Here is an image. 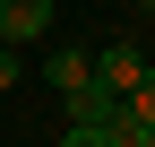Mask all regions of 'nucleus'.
Here are the masks:
<instances>
[{"mask_svg": "<svg viewBox=\"0 0 155 147\" xmlns=\"http://www.w3.org/2000/svg\"><path fill=\"white\" fill-rule=\"evenodd\" d=\"M61 147H112V130H86V121H69V130H61Z\"/></svg>", "mask_w": 155, "mask_h": 147, "instance_id": "obj_6", "label": "nucleus"}, {"mask_svg": "<svg viewBox=\"0 0 155 147\" xmlns=\"http://www.w3.org/2000/svg\"><path fill=\"white\" fill-rule=\"evenodd\" d=\"M0 87H17V61H9V43H0Z\"/></svg>", "mask_w": 155, "mask_h": 147, "instance_id": "obj_7", "label": "nucleus"}, {"mask_svg": "<svg viewBox=\"0 0 155 147\" xmlns=\"http://www.w3.org/2000/svg\"><path fill=\"white\" fill-rule=\"evenodd\" d=\"M138 9H155V0H138Z\"/></svg>", "mask_w": 155, "mask_h": 147, "instance_id": "obj_10", "label": "nucleus"}, {"mask_svg": "<svg viewBox=\"0 0 155 147\" xmlns=\"http://www.w3.org/2000/svg\"><path fill=\"white\" fill-rule=\"evenodd\" d=\"M95 78H104V87H121V95H129V87L147 78V52H138V43H112L104 61H95Z\"/></svg>", "mask_w": 155, "mask_h": 147, "instance_id": "obj_2", "label": "nucleus"}, {"mask_svg": "<svg viewBox=\"0 0 155 147\" xmlns=\"http://www.w3.org/2000/svg\"><path fill=\"white\" fill-rule=\"evenodd\" d=\"M0 43H9V17H0Z\"/></svg>", "mask_w": 155, "mask_h": 147, "instance_id": "obj_9", "label": "nucleus"}, {"mask_svg": "<svg viewBox=\"0 0 155 147\" xmlns=\"http://www.w3.org/2000/svg\"><path fill=\"white\" fill-rule=\"evenodd\" d=\"M0 17H9V43H35L52 26V0H0Z\"/></svg>", "mask_w": 155, "mask_h": 147, "instance_id": "obj_3", "label": "nucleus"}, {"mask_svg": "<svg viewBox=\"0 0 155 147\" xmlns=\"http://www.w3.org/2000/svg\"><path fill=\"white\" fill-rule=\"evenodd\" d=\"M138 147H155V121H147V138H138Z\"/></svg>", "mask_w": 155, "mask_h": 147, "instance_id": "obj_8", "label": "nucleus"}, {"mask_svg": "<svg viewBox=\"0 0 155 147\" xmlns=\"http://www.w3.org/2000/svg\"><path fill=\"white\" fill-rule=\"evenodd\" d=\"M69 121H86V130H104V113H112V104H121V87H104V78H86V87H69Z\"/></svg>", "mask_w": 155, "mask_h": 147, "instance_id": "obj_1", "label": "nucleus"}, {"mask_svg": "<svg viewBox=\"0 0 155 147\" xmlns=\"http://www.w3.org/2000/svg\"><path fill=\"white\" fill-rule=\"evenodd\" d=\"M43 78L69 95V87H86V78H95V61H86V52H52V61H43Z\"/></svg>", "mask_w": 155, "mask_h": 147, "instance_id": "obj_4", "label": "nucleus"}, {"mask_svg": "<svg viewBox=\"0 0 155 147\" xmlns=\"http://www.w3.org/2000/svg\"><path fill=\"white\" fill-rule=\"evenodd\" d=\"M129 104H138V121H155V61H147V78L129 87Z\"/></svg>", "mask_w": 155, "mask_h": 147, "instance_id": "obj_5", "label": "nucleus"}]
</instances>
